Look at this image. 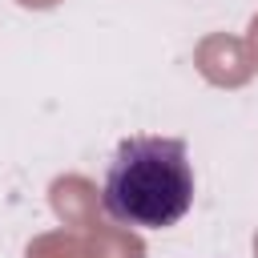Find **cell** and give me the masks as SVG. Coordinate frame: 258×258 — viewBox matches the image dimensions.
I'll use <instances>...</instances> for the list:
<instances>
[{"mask_svg":"<svg viewBox=\"0 0 258 258\" xmlns=\"http://www.w3.org/2000/svg\"><path fill=\"white\" fill-rule=\"evenodd\" d=\"M101 206L113 222L137 230H165L181 222L194 206V165L185 141L153 133L117 141L101 181Z\"/></svg>","mask_w":258,"mask_h":258,"instance_id":"6da1fadb","label":"cell"}]
</instances>
